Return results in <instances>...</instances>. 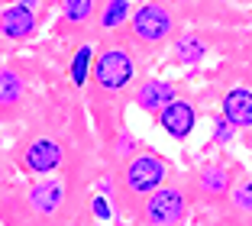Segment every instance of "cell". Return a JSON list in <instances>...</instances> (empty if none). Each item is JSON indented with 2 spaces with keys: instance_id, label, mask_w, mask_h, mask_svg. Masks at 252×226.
Here are the masks:
<instances>
[{
  "instance_id": "obj_1",
  "label": "cell",
  "mask_w": 252,
  "mask_h": 226,
  "mask_svg": "<svg viewBox=\"0 0 252 226\" xmlns=\"http://www.w3.org/2000/svg\"><path fill=\"white\" fill-rule=\"evenodd\" d=\"M94 78H97V84H100L104 91H120L126 81L133 78V62H129L126 52L110 49V52H104V55L97 59Z\"/></svg>"
},
{
  "instance_id": "obj_2",
  "label": "cell",
  "mask_w": 252,
  "mask_h": 226,
  "mask_svg": "<svg viewBox=\"0 0 252 226\" xmlns=\"http://www.w3.org/2000/svg\"><path fill=\"white\" fill-rule=\"evenodd\" d=\"M171 30V16L165 7H158V3H146V7L136 10L133 16V32L139 42H158V39H165Z\"/></svg>"
},
{
  "instance_id": "obj_3",
  "label": "cell",
  "mask_w": 252,
  "mask_h": 226,
  "mask_svg": "<svg viewBox=\"0 0 252 226\" xmlns=\"http://www.w3.org/2000/svg\"><path fill=\"white\" fill-rule=\"evenodd\" d=\"M162 178H165V165L158 159H152V155H139V159H133L129 168H126V184L136 194H146V191L158 188Z\"/></svg>"
},
{
  "instance_id": "obj_4",
  "label": "cell",
  "mask_w": 252,
  "mask_h": 226,
  "mask_svg": "<svg viewBox=\"0 0 252 226\" xmlns=\"http://www.w3.org/2000/svg\"><path fill=\"white\" fill-rule=\"evenodd\" d=\"M181 213H185V200H181V194L175 188H165L158 191L152 200H149L146 207V217L152 226H171V223H178Z\"/></svg>"
},
{
  "instance_id": "obj_5",
  "label": "cell",
  "mask_w": 252,
  "mask_h": 226,
  "mask_svg": "<svg viewBox=\"0 0 252 226\" xmlns=\"http://www.w3.org/2000/svg\"><path fill=\"white\" fill-rule=\"evenodd\" d=\"M162 126L168 129V136H175V139H185L188 132L194 129V110H191V103L171 100L168 107L162 110Z\"/></svg>"
},
{
  "instance_id": "obj_6",
  "label": "cell",
  "mask_w": 252,
  "mask_h": 226,
  "mask_svg": "<svg viewBox=\"0 0 252 226\" xmlns=\"http://www.w3.org/2000/svg\"><path fill=\"white\" fill-rule=\"evenodd\" d=\"M223 113L233 126H252V91H230L223 100Z\"/></svg>"
},
{
  "instance_id": "obj_7",
  "label": "cell",
  "mask_w": 252,
  "mask_h": 226,
  "mask_svg": "<svg viewBox=\"0 0 252 226\" xmlns=\"http://www.w3.org/2000/svg\"><path fill=\"white\" fill-rule=\"evenodd\" d=\"M32 26H36V16H32L30 7L13 3V7L3 10V36L23 39V36H30V32H32Z\"/></svg>"
},
{
  "instance_id": "obj_8",
  "label": "cell",
  "mask_w": 252,
  "mask_h": 226,
  "mask_svg": "<svg viewBox=\"0 0 252 226\" xmlns=\"http://www.w3.org/2000/svg\"><path fill=\"white\" fill-rule=\"evenodd\" d=\"M59 161H62V149L49 139H39L26 149V165L32 171H52V168H59Z\"/></svg>"
},
{
  "instance_id": "obj_9",
  "label": "cell",
  "mask_w": 252,
  "mask_h": 226,
  "mask_svg": "<svg viewBox=\"0 0 252 226\" xmlns=\"http://www.w3.org/2000/svg\"><path fill=\"white\" fill-rule=\"evenodd\" d=\"M171 100H175V91H171V84H165V81H149L139 91V107L142 110H158V113H162Z\"/></svg>"
},
{
  "instance_id": "obj_10",
  "label": "cell",
  "mask_w": 252,
  "mask_h": 226,
  "mask_svg": "<svg viewBox=\"0 0 252 226\" xmlns=\"http://www.w3.org/2000/svg\"><path fill=\"white\" fill-rule=\"evenodd\" d=\"M62 184H39L36 191H32V204L39 207V213H55L59 210V204H62Z\"/></svg>"
},
{
  "instance_id": "obj_11",
  "label": "cell",
  "mask_w": 252,
  "mask_h": 226,
  "mask_svg": "<svg viewBox=\"0 0 252 226\" xmlns=\"http://www.w3.org/2000/svg\"><path fill=\"white\" fill-rule=\"evenodd\" d=\"M200 55H204V42H200V39L185 36L178 42V59L181 62H194V59H200Z\"/></svg>"
},
{
  "instance_id": "obj_12",
  "label": "cell",
  "mask_w": 252,
  "mask_h": 226,
  "mask_svg": "<svg viewBox=\"0 0 252 226\" xmlns=\"http://www.w3.org/2000/svg\"><path fill=\"white\" fill-rule=\"evenodd\" d=\"M91 0H65V20H71V23H81V20H88L91 16Z\"/></svg>"
},
{
  "instance_id": "obj_13",
  "label": "cell",
  "mask_w": 252,
  "mask_h": 226,
  "mask_svg": "<svg viewBox=\"0 0 252 226\" xmlns=\"http://www.w3.org/2000/svg\"><path fill=\"white\" fill-rule=\"evenodd\" d=\"M88 65H91V49L84 45V49H78V55H74V65H71L74 84H84V78H88Z\"/></svg>"
},
{
  "instance_id": "obj_14",
  "label": "cell",
  "mask_w": 252,
  "mask_h": 226,
  "mask_svg": "<svg viewBox=\"0 0 252 226\" xmlns=\"http://www.w3.org/2000/svg\"><path fill=\"white\" fill-rule=\"evenodd\" d=\"M123 20H126V0H110L104 10V26L110 30V26H120Z\"/></svg>"
},
{
  "instance_id": "obj_15",
  "label": "cell",
  "mask_w": 252,
  "mask_h": 226,
  "mask_svg": "<svg viewBox=\"0 0 252 226\" xmlns=\"http://www.w3.org/2000/svg\"><path fill=\"white\" fill-rule=\"evenodd\" d=\"M3 107H10V103L20 97V78H16L13 71H3Z\"/></svg>"
},
{
  "instance_id": "obj_16",
  "label": "cell",
  "mask_w": 252,
  "mask_h": 226,
  "mask_svg": "<svg viewBox=\"0 0 252 226\" xmlns=\"http://www.w3.org/2000/svg\"><path fill=\"white\" fill-rule=\"evenodd\" d=\"M200 184H204L207 191H214V194H217V191H223L226 178H223V171H220V168H210V171H204V181H200Z\"/></svg>"
},
{
  "instance_id": "obj_17",
  "label": "cell",
  "mask_w": 252,
  "mask_h": 226,
  "mask_svg": "<svg viewBox=\"0 0 252 226\" xmlns=\"http://www.w3.org/2000/svg\"><path fill=\"white\" fill-rule=\"evenodd\" d=\"M236 207H243V210H252V184H243V188L236 191Z\"/></svg>"
},
{
  "instance_id": "obj_18",
  "label": "cell",
  "mask_w": 252,
  "mask_h": 226,
  "mask_svg": "<svg viewBox=\"0 0 252 226\" xmlns=\"http://www.w3.org/2000/svg\"><path fill=\"white\" fill-rule=\"evenodd\" d=\"M94 213H97L100 220H107V217H110V207H107V200H104V197H97V200H94Z\"/></svg>"
},
{
  "instance_id": "obj_19",
  "label": "cell",
  "mask_w": 252,
  "mask_h": 226,
  "mask_svg": "<svg viewBox=\"0 0 252 226\" xmlns=\"http://www.w3.org/2000/svg\"><path fill=\"white\" fill-rule=\"evenodd\" d=\"M226 123H230V120H226ZM226 123H217V139H220V142L230 139V126H226Z\"/></svg>"
},
{
  "instance_id": "obj_20",
  "label": "cell",
  "mask_w": 252,
  "mask_h": 226,
  "mask_svg": "<svg viewBox=\"0 0 252 226\" xmlns=\"http://www.w3.org/2000/svg\"><path fill=\"white\" fill-rule=\"evenodd\" d=\"M20 3H23V7H32V3H36V0H20Z\"/></svg>"
}]
</instances>
